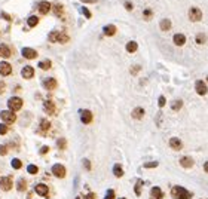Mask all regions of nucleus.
Returning <instances> with one entry per match:
<instances>
[{"label": "nucleus", "instance_id": "1", "mask_svg": "<svg viewBox=\"0 0 208 199\" xmlns=\"http://www.w3.org/2000/svg\"><path fill=\"white\" fill-rule=\"evenodd\" d=\"M171 196L175 199H190L192 198V193L184 189V187H180V186H174L171 189Z\"/></svg>", "mask_w": 208, "mask_h": 199}, {"label": "nucleus", "instance_id": "2", "mask_svg": "<svg viewBox=\"0 0 208 199\" xmlns=\"http://www.w3.org/2000/svg\"><path fill=\"white\" fill-rule=\"evenodd\" d=\"M7 107H9L10 112H16L22 107V100L19 97H12V98L7 100Z\"/></svg>", "mask_w": 208, "mask_h": 199}, {"label": "nucleus", "instance_id": "3", "mask_svg": "<svg viewBox=\"0 0 208 199\" xmlns=\"http://www.w3.org/2000/svg\"><path fill=\"white\" fill-rule=\"evenodd\" d=\"M189 19H190L192 22L201 21V19H202V12H201V9H198V7H190V9H189Z\"/></svg>", "mask_w": 208, "mask_h": 199}, {"label": "nucleus", "instance_id": "4", "mask_svg": "<svg viewBox=\"0 0 208 199\" xmlns=\"http://www.w3.org/2000/svg\"><path fill=\"white\" fill-rule=\"evenodd\" d=\"M0 118L4 123H13L16 120V116H15V112H10V110H3L0 113Z\"/></svg>", "mask_w": 208, "mask_h": 199}, {"label": "nucleus", "instance_id": "5", "mask_svg": "<svg viewBox=\"0 0 208 199\" xmlns=\"http://www.w3.org/2000/svg\"><path fill=\"white\" fill-rule=\"evenodd\" d=\"M52 174H54L55 177H58V178L66 177V168H64V165H61V163H55V165L52 166Z\"/></svg>", "mask_w": 208, "mask_h": 199}, {"label": "nucleus", "instance_id": "6", "mask_svg": "<svg viewBox=\"0 0 208 199\" xmlns=\"http://www.w3.org/2000/svg\"><path fill=\"white\" fill-rule=\"evenodd\" d=\"M0 189L4 190V192H9L12 189V178L10 177H1L0 178Z\"/></svg>", "mask_w": 208, "mask_h": 199}, {"label": "nucleus", "instance_id": "7", "mask_svg": "<svg viewBox=\"0 0 208 199\" xmlns=\"http://www.w3.org/2000/svg\"><path fill=\"white\" fill-rule=\"evenodd\" d=\"M12 73V66L6 61H1L0 63V75L1 76H9Z\"/></svg>", "mask_w": 208, "mask_h": 199}, {"label": "nucleus", "instance_id": "8", "mask_svg": "<svg viewBox=\"0 0 208 199\" xmlns=\"http://www.w3.org/2000/svg\"><path fill=\"white\" fill-rule=\"evenodd\" d=\"M195 89H196V92L199 94V95H205L208 91L207 85H205V82L204 80H196V83H195Z\"/></svg>", "mask_w": 208, "mask_h": 199}, {"label": "nucleus", "instance_id": "9", "mask_svg": "<svg viewBox=\"0 0 208 199\" xmlns=\"http://www.w3.org/2000/svg\"><path fill=\"white\" fill-rule=\"evenodd\" d=\"M21 52H22V57L27 58V60H34V58L37 57V52H36L33 48H24Z\"/></svg>", "mask_w": 208, "mask_h": 199}, {"label": "nucleus", "instance_id": "10", "mask_svg": "<svg viewBox=\"0 0 208 199\" xmlns=\"http://www.w3.org/2000/svg\"><path fill=\"white\" fill-rule=\"evenodd\" d=\"M21 76H22L24 79H31V78L34 76V69L30 67V66H25V67L21 70Z\"/></svg>", "mask_w": 208, "mask_h": 199}, {"label": "nucleus", "instance_id": "11", "mask_svg": "<svg viewBox=\"0 0 208 199\" xmlns=\"http://www.w3.org/2000/svg\"><path fill=\"white\" fill-rule=\"evenodd\" d=\"M81 120H82L85 125L91 123V122H92V113H91L89 110H82V112H81Z\"/></svg>", "mask_w": 208, "mask_h": 199}, {"label": "nucleus", "instance_id": "12", "mask_svg": "<svg viewBox=\"0 0 208 199\" xmlns=\"http://www.w3.org/2000/svg\"><path fill=\"white\" fill-rule=\"evenodd\" d=\"M172 42H174V45H175V46H183V45L186 43V36H184V34L177 33V34H174Z\"/></svg>", "mask_w": 208, "mask_h": 199}, {"label": "nucleus", "instance_id": "13", "mask_svg": "<svg viewBox=\"0 0 208 199\" xmlns=\"http://www.w3.org/2000/svg\"><path fill=\"white\" fill-rule=\"evenodd\" d=\"M12 55V51H10V48L7 46V45H0V57L1 58H9Z\"/></svg>", "mask_w": 208, "mask_h": 199}, {"label": "nucleus", "instance_id": "14", "mask_svg": "<svg viewBox=\"0 0 208 199\" xmlns=\"http://www.w3.org/2000/svg\"><path fill=\"white\" fill-rule=\"evenodd\" d=\"M43 86H45V89H48V91H52V89H55V88H57V80L52 79V78H49V79H45V80H43Z\"/></svg>", "mask_w": 208, "mask_h": 199}, {"label": "nucleus", "instance_id": "15", "mask_svg": "<svg viewBox=\"0 0 208 199\" xmlns=\"http://www.w3.org/2000/svg\"><path fill=\"white\" fill-rule=\"evenodd\" d=\"M34 190H36V193L40 195V196H48V192H49V189H48L46 184H37V186L34 187Z\"/></svg>", "mask_w": 208, "mask_h": 199}, {"label": "nucleus", "instance_id": "16", "mask_svg": "<svg viewBox=\"0 0 208 199\" xmlns=\"http://www.w3.org/2000/svg\"><path fill=\"white\" fill-rule=\"evenodd\" d=\"M131 116L134 118V119H141L143 116H144V109L143 107H135L134 110H132V113H131Z\"/></svg>", "mask_w": 208, "mask_h": 199}, {"label": "nucleus", "instance_id": "17", "mask_svg": "<svg viewBox=\"0 0 208 199\" xmlns=\"http://www.w3.org/2000/svg\"><path fill=\"white\" fill-rule=\"evenodd\" d=\"M49 10H51L49 1H40V3H39V12H40L42 15H46Z\"/></svg>", "mask_w": 208, "mask_h": 199}, {"label": "nucleus", "instance_id": "18", "mask_svg": "<svg viewBox=\"0 0 208 199\" xmlns=\"http://www.w3.org/2000/svg\"><path fill=\"white\" fill-rule=\"evenodd\" d=\"M180 165H181L183 168H190V166H193V159L189 158V156H183V158L180 159Z\"/></svg>", "mask_w": 208, "mask_h": 199}, {"label": "nucleus", "instance_id": "19", "mask_svg": "<svg viewBox=\"0 0 208 199\" xmlns=\"http://www.w3.org/2000/svg\"><path fill=\"white\" fill-rule=\"evenodd\" d=\"M150 195H152L153 199H162L164 198V193H162V190H161L159 187H152V189H150Z\"/></svg>", "mask_w": 208, "mask_h": 199}, {"label": "nucleus", "instance_id": "20", "mask_svg": "<svg viewBox=\"0 0 208 199\" xmlns=\"http://www.w3.org/2000/svg\"><path fill=\"white\" fill-rule=\"evenodd\" d=\"M103 31H104L106 36H115V34H116V27L112 25V24H109V25H106V27L103 28Z\"/></svg>", "mask_w": 208, "mask_h": 199}, {"label": "nucleus", "instance_id": "21", "mask_svg": "<svg viewBox=\"0 0 208 199\" xmlns=\"http://www.w3.org/2000/svg\"><path fill=\"white\" fill-rule=\"evenodd\" d=\"M169 146H171V149H174V150H180L183 144H181V141H180L178 138H175V137H174V138H171V140H169Z\"/></svg>", "mask_w": 208, "mask_h": 199}, {"label": "nucleus", "instance_id": "22", "mask_svg": "<svg viewBox=\"0 0 208 199\" xmlns=\"http://www.w3.org/2000/svg\"><path fill=\"white\" fill-rule=\"evenodd\" d=\"M43 109H45V112H46V113H49V115H52V113L55 112V106H54V103H52V101H45Z\"/></svg>", "mask_w": 208, "mask_h": 199}, {"label": "nucleus", "instance_id": "23", "mask_svg": "<svg viewBox=\"0 0 208 199\" xmlns=\"http://www.w3.org/2000/svg\"><path fill=\"white\" fill-rule=\"evenodd\" d=\"M159 27H161V30H162V31H168V30H169V28H171V21H169V19H162V21H161V22H159Z\"/></svg>", "mask_w": 208, "mask_h": 199}, {"label": "nucleus", "instance_id": "24", "mask_svg": "<svg viewBox=\"0 0 208 199\" xmlns=\"http://www.w3.org/2000/svg\"><path fill=\"white\" fill-rule=\"evenodd\" d=\"M27 24H28V27H36V25L39 24V18H37L36 15H31V16L27 19Z\"/></svg>", "mask_w": 208, "mask_h": 199}, {"label": "nucleus", "instance_id": "25", "mask_svg": "<svg viewBox=\"0 0 208 199\" xmlns=\"http://www.w3.org/2000/svg\"><path fill=\"white\" fill-rule=\"evenodd\" d=\"M137 48H138L137 42H128V43H126V51H128L129 54L135 52V51H137Z\"/></svg>", "mask_w": 208, "mask_h": 199}, {"label": "nucleus", "instance_id": "26", "mask_svg": "<svg viewBox=\"0 0 208 199\" xmlns=\"http://www.w3.org/2000/svg\"><path fill=\"white\" fill-rule=\"evenodd\" d=\"M113 174H115V177H122L124 175V169H122V166L119 163H116L113 166Z\"/></svg>", "mask_w": 208, "mask_h": 199}, {"label": "nucleus", "instance_id": "27", "mask_svg": "<svg viewBox=\"0 0 208 199\" xmlns=\"http://www.w3.org/2000/svg\"><path fill=\"white\" fill-rule=\"evenodd\" d=\"M16 189H18L19 192H24V190L27 189V181H25V178H19V180H18Z\"/></svg>", "mask_w": 208, "mask_h": 199}, {"label": "nucleus", "instance_id": "28", "mask_svg": "<svg viewBox=\"0 0 208 199\" xmlns=\"http://www.w3.org/2000/svg\"><path fill=\"white\" fill-rule=\"evenodd\" d=\"M181 106H183V101H181V100H174V101L171 103V109H172L174 112L180 110V109H181Z\"/></svg>", "mask_w": 208, "mask_h": 199}, {"label": "nucleus", "instance_id": "29", "mask_svg": "<svg viewBox=\"0 0 208 199\" xmlns=\"http://www.w3.org/2000/svg\"><path fill=\"white\" fill-rule=\"evenodd\" d=\"M60 34L61 33H58V31H51L49 33V42H52V43H55V42H58V39H60Z\"/></svg>", "mask_w": 208, "mask_h": 199}, {"label": "nucleus", "instance_id": "30", "mask_svg": "<svg viewBox=\"0 0 208 199\" xmlns=\"http://www.w3.org/2000/svg\"><path fill=\"white\" fill-rule=\"evenodd\" d=\"M49 128H51V123H49V120L42 119V122H40V129H42V132H46V131H48Z\"/></svg>", "mask_w": 208, "mask_h": 199}, {"label": "nucleus", "instance_id": "31", "mask_svg": "<svg viewBox=\"0 0 208 199\" xmlns=\"http://www.w3.org/2000/svg\"><path fill=\"white\" fill-rule=\"evenodd\" d=\"M51 66H52V64H51L49 60H45V61H40V63H39V67H40L42 70H49Z\"/></svg>", "mask_w": 208, "mask_h": 199}, {"label": "nucleus", "instance_id": "32", "mask_svg": "<svg viewBox=\"0 0 208 199\" xmlns=\"http://www.w3.org/2000/svg\"><path fill=\"white\" fill-rule=\"evenodd\" d=\"M54 13H55L57 16H60V15L63 13V6H61L60 3H57V4H54Z\"/></svg>", "mask_w": 208, "mask_h": 199}, {"label": "nucleus", "instance_id": "33", "mask_svg": "<svg viewBox=\"0 0 208 199\" xmlns=\"http://www.w3.org/2000/svg\"><path fill=\"white\" fill-rule=\"evenodd\" d=\"M10 165H12V168H15V169H19V168L22 166V162H21L19 159H12Z\"/></svg>", "mask_w": 208, "mask_h": 199}, {"label": "nucleus", "instance_id": "34", "mask_svg": "<svg viewBox=\"0 0 208 199\" xmlns=\"http://www.w3.org/2000/svg\"><path fill=\"white\" fill-rule=\"evenodd\" d=\"M205 40H207L205 34H202V33L196 34V43H198V45H202V43H205Z\"/></svg>", "mask_w": 208, "mask_h": 199}, {"label": "nucleus", "instance_id": "35", "mask_svg": "<svg viewBox=\"0 0 208 199\" xmlns=\"http://www.w3.org/2000/svg\"><path fill=\"white\" fill-rule=\"evenodd\" d=\"M152 16H153L152 9H146V10L143 12V18H144V19H152Z\"/></svg>", "mask_w": 208, "mask_h": 199}, {"label": "nucleus", "instance_id": "36", "mask_svg": "<svg viewBox=\"0 0 208 199\" xmlns=\"http://www.w3.org/2000/svg\"><path fill=\"white\" fill-rule=\"evenodd\" d=\"M27 171H28V174H37V166L36 165H28L27 166Z\"/></svg>", "mask_w": 208, "mask_h": 199}, {"label": "nucleus", "instance_id": "37", "mask_svg": "<svg viewBox=\"0 0 208 199\" xmlns=\"http://www.w3.org/2000/svg\"><path fill=\"white\" fill-rule=\"evenodd\" d=\"M7 131H9V128H7L4 123H0V135H4V134H7Z\"/></svg>", "mask_w": 208, "mask_h": 199}, {"label": "nucleus", "instance_id": "38", "mask_svg": "<svg viewBox=\"0 0 208 199\" xmlns=\"http://www.w3.org/2000/svg\"><path fill=\"white\" fill-rule=\"evenodd\" d=\"M58 42H60V43H67V42H69V36H67V34H60Z\"/></svg>", "mask_w": 208, "mask_h": 199}, {"label": "nucleus", "instance_id": "39", "mask_svg": "<svg viewBox=\"0 0 208 199\" xmlns=\"http://www.w3.org/2000/svg\"><path fill=\"white\" fill-rule=\"evenodd\" d=\"M158 166V162H147L144 163V168H156Z\"/></svg>", "mask_w": 208, "mask_h": 199}, {"label": "nucleus", "instance_id": "40", "mask_svg": "<svg viewBox=\"0 0 208 199\" xmlns=\"http://www.w3.org/2000/svg\"><path fill=\"white\" fill-rule=\"evenodd\" d=\"M81 10H82V13H83V15H85V16H86V18H88V19H89V18L92 16V15H91V12H89V10H88L86 7H82Z\"/></svg>", "mask_w": 208, "mask_h": 199}, {"label": "nucleus", "instance_id": "41", "mask_svg": "<svg viewBox=\"0 0 208 199\" xmlns=\"http://www.w3.org/2000/svg\"><path fill=\"white\" fill-rule=\"evenodd\" d=\"M140 66H134V67H131V75H137L138 72H140Z\"/></svg>", "mask_w": 208, "mask_h": 199}, {"label": "nucleus", "instance_id": "42", "mask_svg": "<svg viewBox=\"0 0 208 199\" xmlns=\"http://www.w3.org/2000/svg\"><path fill=\"white\" fill-rule=\"evenodd\" d=\"M135 193L137 195L141 193V181H137V184H135Z\"/></svg>", "mask_w": 208, "mask_h": 199}, {"label": "nucleus", "instance_id": "43", "mask_svg": "<svg viewBox=\"0 0 208 199\" xmlns=\"http://www.w3.org/2000/svg\"><path fill=\"white\" fill-rule=\"evenodd\" d=\"M7 155V147L6 146H0V156H4Z\"/></svg>", "mask_w": 208, "mask_h": 199}, {"label": "nucleus", "instance_id": "44", "mask_svg": "<svg viewBox=\"0 0 208 199\" xmlns=\"http://www.w3.org/2000/svg\"><path fill=\"white\" fill-rule=\"evenodd\" d=\"M125 7H126V10H132L134 9V4L131 1H125Z\"/></svg>", "mask_w": 208, "mask_h": 199}, {"label": "nucleus", "instance_id": "45", "mask_svg": "<svg viewBox=\"0 0 208 199\" xmlns=\"http://www.w3.org/2000/svg\"><path fill=\"white\" fill-rule=\"evenodd\" d=\"M57 144H58V147H60V149H64V147H66V140H64V138H63V140H58V143H57Z\"/></svg>", "mask_w": 208, "mask_h": 199}, {"label": "nucleus", "instance_id": "46", "mask_svg": "<svg viewBox=\"0 0 208 199\" xmlns=\"http://www.w3.org/2000/svg\"><path fill=\"white\" fill-rule=\"evenodd\" d=\"M113 198H115V192L113 190H109L107 195H106V199H113Z\"/></svg>", "mask_w": 208, "mask_h": 199}, {"label": "nucleus", "instance_id": "47", "mask_svg": "<svg viewBox=\"0 0 208 199\" xmlns=\"http://www.w3.org/2000/svg\"><path fill=\"white\" fill-rule=\"evenodd\" d=\"M48 152H49V147H48V146H43L40 149V155H46Z\"/></svg>", "mask_w": 208, "mask_h": 199}, {"label": "nucleus", "instance_id": "48", "mask_svg": "<svg viewBox=\"0 0 208 199\" xmlns=\"http://www.w3.org/2000/svg\"><path fill=\"white\" fill-rule=\"evenodd\" d=\"M165 97H159V107H164L165 106Z\"/></svg>", "mask_w": 208, "mask_h": 199}, {"label": "nucleus", "instance_id": "49", "mask_svg": "<svg viewBox=\"0 0 208 199\" xmlns=\"http://www.w3.org/2000/svg\"><path fill=\"white\" fill-rule=\"evenodd\" d=\"M95 198H97V196H95V193H88V195H86L83 199H95Z\"/></svg>", "mask_w": 208, "mask_h": 199}, {"label": "nucleus", "instance_id": "50", "mask_svg": "<svg viewBox=\"0 0 208 199\" xmlns=\"http://www.w3.org/2000/svg\"><path fill=\"white\" fill-rule=\"evenodd\" d=\"M83 165L86 166V169H91V163H89V160H88V159L83 160Z\"/></svg>", "mask_w": 208, "mask_h": 199}, {"label": "nucleus", "instance_id": "51", "mask_svg": "<svg viewBox=\"0 0 208 199\" xmlns=\"http://www.w3.org/2000/svg\"><path fill=\"white\" fill-rule=\"evenodd\" d=\"M4 86H6V85H4L3 82H0V94H3V91H4Z\"/></svg>", "mask_w": 208, "mask_h": 199}, {"label": "nucleus", "instance_id": "52", "mask_svg": "<svg viewBox=\"0 0 208 199\" xmlns=\"http://www.w3.org/2000/svg\"><path fill=\"white\" fill-rule=\"evenodd\" d=\"M1 16H3L4 19H7V21H10V16H9L7 13H4V12H3V13H1Z\"/></svg>", "mask_w": 208, "mask_h": 199}, {"label": "nucleus", "instance_id": "53", "mask_svg": "<svg viewBox=\"0 0 208 199\" xmlns=\"http://www.w3.org/2000/svg\"><path fill=\"white\" fill-rule=\"evenodd\" d=\"M83 3H97V0H81Z\"/></svg>", "mask_w": 208, "mask_h": 199}, {"label": "nucleus", "instance_id": "54", "mask_svg": "<svg viewBox=\"0 0 208 199\" xmlns=\"http://www.w3.org/2000/svg\"><path fill=\"white\" fill-rule=\"evenodd\" d=\"M204 169L208 172V162H205V165H204Z\"/></svg>", "mask_w": 208, "mask_h": 199}, {"label": "nucleus", "instance_id": "55", "mask_svg": "<svg viewBox=\"0 0 208 199\" xmlns=\"http://www.w3.org/2000/svg\"><path fill=\"white\" fill-rule=\"evenodd\" d=\"M122 199H124V198H122Z\"/></svg>", "mask_w": 208, "mask_h": 199}]
</instances>
